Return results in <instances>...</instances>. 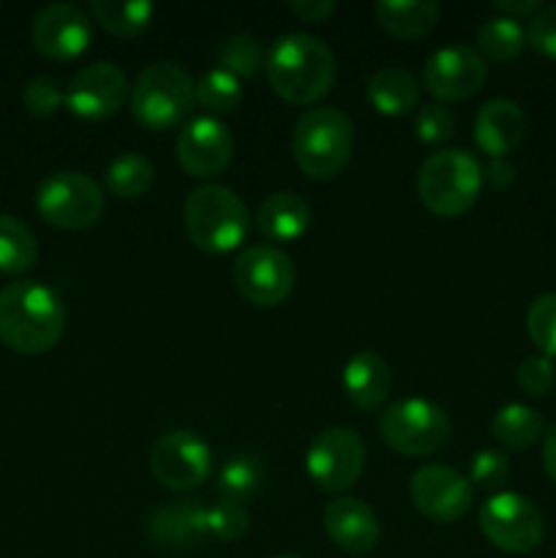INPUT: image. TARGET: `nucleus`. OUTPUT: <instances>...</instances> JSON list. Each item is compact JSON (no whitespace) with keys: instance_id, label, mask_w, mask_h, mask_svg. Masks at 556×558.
<instances>
[{"instance_id":"f257e3e1","label":"nucleus","mask_w":556,"mask_h":558,"mask_svg":"<svg viewBox=\"0 0 556 558\" xmlns=\"http://www.w3.org/2000/svg\"><path fill=\"white\" fill-rule=\"evenodd\" d=\"M63 300L38 281L0 289V341L20 354H44L63 338Z\"/></svg>"},{"instance_id":"f03ea898","label":"nucleus","mask_w":556,"mask_h":558,"mask_svg":"<svg viewBox=\"0 0 556 558\" xmlns=\"http://www.w3.org/2000/svg\"><path fill=\"white\" fill-rule=\"evenodd\" d=\"M273 93L289 104H316L336 82V58L325 41L305 33L276 38L265 60Z\"/></svg>"},{"instance_id":"7ed1b4c3","label":"nucleus","mask_w":556,"mask_h":558,"mask_svg":"<svg viewBox=\"0 0 556 558\" xmlns=\"http://www.w3.org/2000/svg\"><path fill=\"white\" fill-rule=\"evenodd\" d=\"M183 227L191 243L205 254H229L249 238L251 213L232 189L207 183L185 199Z\"/></svg>"},{"instance_id":"20e7f679","label":"nucleus","mask_w":556,"mask_h":558,"mask_svg":"<svg viewBox=\"0 0 556 558\" xmlns=\"http://www.w3.org/2000/svg\"><path fill=\"white\" fill-rule=\"evenodd\" d=\"M483 189V167L461 147L431 153L418 174V194L425 210L439 218H458L469 213Z\"/></svg>"},{"instance_id":"39448f33","label":"nucleus","mask_w":556,"mask_h":558,"mask_svg":"<svg viewBox=\"0 0 556 558\" xmlns=\"http://www.w3.org/2000/svg\"><path fill=\"white\" fill-rule=\"evenodd\" d=\"M354 145V125L341 109H309L294 125L292 153L300 172L314 180H330L349 163Z\"/></svg>"},{"instance_id":"423d86ee","label":"nucleus","mask_w":556,"mask_h":558,"mask_svg":"<svg viewBox=\"0 0 556 558\" xmlns=\"http://www.w3.org/2000/svg\"><path fill=\"white\" fill-rule=\"evenodd\" d=\"M194 104V80L174 63L147 65L131 87V112L150 131H167L183 123Z\"/></svg>"},{"instance_id":"0eeeda50","label":"nucleus","mask_w":556,"mask_h":558,"mask_svg":"<svg viewBox=\"0 0 556 558\" xmlns=\"http://www.w3.org/2000/svg\"><path fill=\"white\" fill-rule=\"evenodd\" d=\"M450 417L428 398H401L379 414V436L401 456H431L450 439Z\"/></svg>"},{"instance_id":"6e6552de","label":"nucleus","mask_w":556,"mask_h":558,"mask_svg":"<svg viewBox=\"0 0 556 558\" xmlns=\"http://www.w3.org/2000/svg\"><path fill=\"white\" fill-rule=\"evenodd\" d=\"M36 210L49 227L80 232L104 216V191L82 172H55L36 191Z\"/></svg>"},{"instance_id":"1a4fd4ad","label":"nucleus","mask_w":556,"mask_h":558,"mask_svg":"<svg viewBox=\"0 0 556 558\" xmlns=\"http://www.w3.org/2000/svg\"><path fill=\"white\" fill-rule=\"evenodd\" d=\"M232 281L251 305L273 308L292 294L294 265L278 245H251L234 256Z\"/></svg>"},{"instance_id":"9d476101","label":"nucleus","mask_w":556,"mask_h":558,"mask_svg":"<svg viewBox=\"0 0 556 558\" xmlns=\"http://www.w3.org/2000/svg\"><path fill=\"white\" fill-rule=\"evenodd\" d=\"M480 529L485 539L505 554H532L543 539V515L521 494L501 490L480 507Z\"/></svg>"},{"instance_id":"9b49d317","label":"nucleus","mask_w":556,"mask_h":558,"mask_svg":"<svg viewBox=\"0 0 556 558\" xmlns=\"http://www.w3.org/2000/svg\"><path fill=\"white\" fill-rule=\"evenodd\" d=\"M363 466L365 441L360 439L358 430L341 428V425L316 434L309 447V456H305L309 477L325 494H341V490L352 488L363 474Z\"/></svg>"},{"instance_id":"f8f14e48","label":"nucleus","mask_w":556,"mask_h":558,"mask_svg":"<svg viewBox=\"0 0 556 558\" xmlns=\"http://www.w3.org/2000/svg\"><path fill=\"white\" fill-rule=\"evenodd\" d=\"M210 447L191 430L164 434L150 450V472L164 488L194 490L210 477Z\"/></svg>"},{"instance_id":"ddd939ff","label":"nucleus","mask_w":556,"mask_h":558,"mask_svg":"<svg viewBox=\"0 0 556 558\" xmlns=\"http://www.w3.org/2000/svg\"><path fill=\"white\" fill-rule=\"evenodd\" d=\"M409 499L418 507L423 518L434 523H456L472 510L474 488L469 477L450 466H431L418 469L409 480Z\"/></svg>"},{"instance_id":"4468645a","label":"nucleus","mask_w":556,"mask_h":558,"mask_svg":"<svg viewBox=\"0 0 556 558\" xmlns=\"http://www.w3.org/2000/svg\"><path fill=\"white\" fill-rule=\"evenodd\" d=\"M488 80L483 54L469 47H445L423 65V85L436 101H467Z\"/></svg>"},{"instance_id":"2eb2a0df","label":"nucleus","mask_w":556,"mask_h":558,"mask_svg":"<svg viewBox=\"0 0 556 558\" xmlns=\"http://www.w3.org/2000/svg\"><path fill=\"white\" fill-rule=\"evenodd\" d=\"M234 142L218 118L202 114L189 120L178 134V161L191 178H216L232 163Z\"/></svg>"},{"instance_id":"dca6fc26","label":"nucleus","mask_w":556,"mask_h":558,"mask_svg":"<svg viewBox=\"0 0 556 558\" xmlns=\"http://www.w3.org/2000/svg\"><path fill=\"white\" fill-rule=\"evenodd\" d=\"M129 80L123 69L114 63H90L76 71L74 80L65 90V107L74 118L82 120H104L112 118L125 101Z\"/></svg>"},{"instance_id":"f3484780","label":"nucleus","mask_w":556,"mask_h":558,"mask_svg":"<svg viewBox=\"0 0 556 558\" xmlns=\"http://www.w3.org/2000/svg\"><path fill=\"white\" fill-rule=\"evenodd\" d=\"M33 47L49 60H74L90 44L93 31L85 11L74 3H52L41 9L31 27Z\"/></svg>"},{"instance_id":"a211bd4d","label":"nucleus","mask_w":556,"mask_h":558,"mask_svg":"<svg viewBox=\"0 0 556 558\" xmlns=\"http://www.w3.org/2000/svg\"><path fill=\"white\" fill-rule=\"evenodd\" d=\"M322 523H325L327 537L347 554H368L379 543L382 529L376 512L360 499L343 496V499L330 501L325 507Z\"/></svg>"},{"instance_id":"6ab92c4d","label":"nucleus","mask_w":556,"mask_h":558,"mask_svg":"<svg viewBox=\"0 0 556 558\" xmlns=\"http://www.w3.org/2000/svg\"><path fill=\"white\" fill-rule=\"evenodd\" d=\"M207 507L202 501H172L147 515V534L167 550H191L207 537Z\"/></svg>"},{"instance_id":"aec40b11","label":"nucleus","mask_w":556,"mask_h":558,"mask_svg":"<svg viewBox=\"0 0 556 558\" xmlns=\"http://www.w3.org/2000/svg\"><path fill=\"white\" fill-rule=\"evenodd\" d=\"M527 131L523 109L510 98H491L474 118V142L491 158H505L516 150Z\"/></svg>"},{"instance_id":"412c9836","label":"nucleus","mask_w":556,"mask_h":558,"mask_svg":"<svg viewBox=\"0 0 556 558\" xmlns=\"http://www.w3.org/2000/svg\"><path fill=\"white\" fill-rule=\"evenodd\" d=\"M341 385L354 407L365 409V412H374V409H379L382 403L387 401V396H390V365H387V360L382 357V354L358 352L354 357H349L347 365H343Z\"/></svg>"},{"instance_id":"4be33fe9","label":"nucleus","mask_w":556,"mask_h":558,"mask_svg":"<svg viewBox=\"0 0 556 558\" xmlns=\"http://www.w3.org/2000/svg\"><path fill=\"white\" fill-rule=\"evenodd\" d=\"M311 227V207L303 196L292 191L270 194L256 210V229L265 238L278 240V243H294L303 238Z\"/></svg>"},{"instance_id":"5701e85b","label":"nucleus","mask_w":556,"mask_h":558,"mask_svg":"<svg viewBox=\"0 0 556 558\" xmlns=\"http://www.w3.org/2000/svg\"><path fill=\"white\" fill-rule=\"evenodd\" d=\"M376 20L390 36L418 41L436 27L439 5L431 0H382L376 3Z\"/></svg>"},{"instance_id":"b1692460","label":"nucleus","mask_w":556,"mask_h":558,"mask_svg":"<svg viewBox=\"0 0 556 558\" xmlns=\"http://www.w3.org/2000/svg\"><path fill=\"white\" fill-rule=\"evenodd\" d=\"M365 93H368V101L374 104L376 112L398 118V114H407L409 109L418 107L420 85L409 71L382 69L371 76Z\"/></svg>"},{"instance_id":"393cba45","label":"nucleus","mask_w":556,"mask_h":558,"mask_svg":"<svg viewBox=\"0 0 556 558\" xmlns=\"http://www.w3.org/2000/svg\"><path fill=\"white\" fill-rule=\"evenodd\" d=\"M38 259L36 234L20 218L0 213V272L20 276L27 272Z\"/></svg>"},{"instance_id":"a878e982","label":"nucleus","mask_w":556,"mask_h":558,"mask_svg":"<svg viewBox=\"0 0 556 558\" xmlns=\"http://www.w3.org/2000/svg\"><path fill=\"white\" fill-rule=\"evenodd\" d=\"M491 434L499 445L512 447V450H523V447L534 445L543 434V417L537 409L527 407V403H507L491 420Z\"/></svg>"},{"instance_id":"bb28decb","label":"nucleus","mask_w":556,"mask_h":558,"mask_svg":"<svg viewBox=\"0 0 556 558\" xmlns=\"http://www.w3.org/2000/svg\"><path fill=\"white\" fill-rule=\"evenodd\" d=\"M153 178H156V169H153L150 158L136 150H129L109 161L104 183L120 199H136V196H142L150 189Z\"/></svg>"},{"instance_id":"cd10ccee","label":"nucleus","mask_w":556,"mask_h":558,"mask_svg":"<svg viewBox=\"0 0 556 558\" xmlns=\"http://www.w3.org/2000/svg\"><path fill=\"white\" fill-rule=\"evenodd\" d=\"M93 16H96L98 25L104 31H109L112 36L120 38H134L140 33H145L150 27L153 3H145V0H131V3H120V0H96L90 5Z\"/></svg>"},{"instance_id":"c85d7f7f","label":"nucleus","mask_w":556,"mask_h":558,"mask_svg":"<svg viewBox=\"0 0 556 558\" xmlns=\"http://www.w3.org/2000/svg\"><path fill=\"white\" fill-rule=\"evenodd\" d=\"M262 480H265V466H262L259 458L251 456V452H238L218 472V494L223 501L243 505L259 494Z\"/></svg>"},{"instance_id":"c756f323","label":"nucleus","mask_w":556,"mask_h":558,"mask_svg":"<svg viewBox=\"0 0 556 558\" xmlns=\"http://www.w3.org/2000/svg\"><path fill=\"white\" fill-rule=\"evenodd\" d=\"M474 41H478V49L488 60L510 63L527 47V31L521 27V22L510 20V16H491L478 27Z\"/></svg>"},{"instance_id":"7c9ffc66","label":"nucleus","mask_w":556,"mask_h":558,"mask_svg":"<svg viewBox=\"0 0 556 558\" xmlns=\"http://www.w3.org/2000/svg\"><path fill=\"white\" fill-rule=\"evenodd\" d=\"M240 98H243V85L238 76L223 69H210L196 82V104L207 109L210 118L238 109Z\"/></svg>"},{"instance_id":"2f4dec72","label":"nucleus","mask_w":556,"mask_h":558,"mask_svg":"<svg viewBox=\"0 0 556 558\" xmlns=\"http://www.w3.org/2000/svg\"><path fill=\"white\" fill-rule=\"evenodd\" d=\"M218 69L229 71L238 80H254L259 69L265 65V54H262V41L251 33H238V36L227 38L218 49Z\"/></svg>"},{"instance_id":"473e14b6","label":"nucleus","mask_w":556,"mask_h":558,"mask_svg":"<svg viewBox=\"0 0 556 558\" xmlns=\"http://www.w3.org/2000/svg\"><path fill=\"white\" fill-rule=\"evenodd\" d=\"M527 330L543 357H556V292L540 294L527 314Z\"/></svg>"},{"instance_id":"72a5a7b5","label":"nucleus","mask_w":556,"mask_h":558,"mask_svg":"<svg viewBox=\"0 0 556 558\" xmlns=\"http://www.w3.org/2000/svg\"><path fill=\"white\" fill-rule=\"evenodd\" d=\"M205 529L207 537L221 539V543H232L249 532V512L243 505L234 501H218V505L207 507L205 512Z\"/></svg>"},{"instance_id":"f704fd0d","label":"nucleus","mask_w":556,"mask_h":558,"mask_svg":"<svg viewBox=\"0 0 556 558\" xmlns=\"http://www.w3.org/2000/svg\"><path fill=\"white\" fill-rule=\"evenodd\" d=\"M456 131V118L445 104H428L414 114V134L423 145H445Z\"/></svg>"},{"instance_id":"c9c22d12","label":"nucleus","mask_w":556,"mask_h":558,"mask_svg":"<svg viewBox=\"0 0 556 558\" xmlns=\"http://www.w3.org/2000/svg\"><path fill=\"white\" fill-rule=\"evenodd\" d=\"M507 477H510V461H507L505 452L480 450L472 458V466H469V483H472V488L496 490L499 485H505Z\"/></svg>"},{"instance_id":"e433bc0d","label":"nucleus","mask_w":556,"mask_h":558,"mask_svg":"<svg viewBox=\"0 0 556 558\" xmlns=\"http://www.w3.org/2000/svg\"><path fill=\"white\" fill-rule=\"evenodd\" d=\"M22 101H25L27 112L36 114V118H49V114L58 112L65 104L63 87L58 85V80L52 76H36L25 85V93H22Z\"/></svg>"},{"instance_id":"4c0bfd02","label":"nucleus","mask_w":556,"mask_h":558,"mask_svg":"<svg viewBox=\"0 0 556 558\" xmlns=\"http://www.w3.org/2000/svg\"><path fill=\"white\" fill-rule=\"evenodd\" d=\"M518 387H521L527 396L543 398L554 390L556 385V368L551 363V357H543V354H534V357L521 360L516 371Z\"/></svg>"},{"instance_id":"58836bf2","label":"nucleus","mask_w":556,"mask_h":558,"mask_svg":"<svg viewBox=\"0 0 556 558\" xmlns=\"http://www.w3.org/2000/svg\"><path fill=\"white\" fill-rule=\"evenodd\" d=\"M527 44L534 52L556 60V3L543 5V9L532 16L527 31Z\"/></svg>"},{"instance_id":"ea45409f","label":"nucleus","mask_w":556,"mask_h":558,"mask_svg":"<svg viewBox=\"0 0 556 558\" xmlns=\"http://www.w3.org/2000/svg\"><path fill=\"white\" fill-rule=\"evenodd\" d=\"M287 9L292 11L298 20L314 22V25H316V22L330 20V16L336 14L338 5L333 3V0H289Z\"/></svg>"},{"instance_id":"a19ab883","label":"nucleus","mask_w":556,"mask_h":558,"mask_svg":"<svg viewBox=\"0 0 556 558\" xmlns=\"http://www.w3.org/2000/svg\"><path fill=\"white\" fill-rule=\"evenodd\" d=\"M483 183L496 191H505L516 183V167L507 158H491L488 167L483 169Z\"/></svg>"},{"instance_id":"79ce46f5","label":"nucleus","mask_w":556,"mask_h":558,"mask_svg":"<svg viewBox=\"0 0 556 558\" xmlns=\"http://www.w3.org/2000/svg\"><path fill=\"white\" fill-rule=\"evenodd\" d=\"M494 9L499 11V16H510V20L521 22L523 16H534L543 5L537 0H494Z\"/></svg>"},{"instance_id":"37998d69","label":"nucleus","mask_w":556,"mask_h":558,"mask_svg":"<svg viewBox=\"0 0 556 558\" xmlns=\"http://www.w3.org/2000/svg\"><path fill=\"white\" fill-rule=\"evenodd\" d=\"M543 469L556 483V423L543 436Z\"/></svg>"},{"instance_id":"c03bdc74","label":"nucleus","mask_w":556,"mask_h":558,"mask_svg":"<svg viewBox=\"0 0 556 558\" xmlns=\"http://www.w3.org/2000/svg\"><path fill=\"white\" fill-rule=\"evenodd\" d=\"M273 558H300V556H289V554H287V556H273Z\"/></svg>"}]
</instances>
